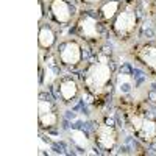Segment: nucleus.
I'll list each match as a JSON object with an SVG mask.
<instances>
[{"label": "nucleus", "instance_id": "obj_8", "mask_svg": "<svg viewBox=\"0 0 156 156\" xmlns=\"http://www.w3.org/2000/svg\"><path fill=\"white\" fill-rule=\"evenodd\" d=\"M50 11L53 14L55 20L59 23H67L70 20L72 12H70V6L66 0H51Z\"/></svg>", "mask_w": 156, "mask_h": 156}, {"label": "nucleus", "instance_id": "obj_2", "mask_svg": "<svg viewBox=\"0 0 156 156\" xmlns=\"http://www.w3.org/2000/svg\"><path fill=\"white\" fill-rule=\"evenodd\" d=\"M129 122H131L134 131L142 140L153 142L156 139V122L154 120L142 117L139 114H129Z\"/></svg>", "mask_w": 156, "mask_h": 156}, {"label": "nucleus", "instance_id": "obj_3", "mask_svg": "<svg viewBox=\"0 0 156 156\" xmlns=\"http://www.w3.org/2000/svg\"><path fill=\"white\" fill-rule=\"evenodd\" d=\"M136 22H137V17H136L134 9L126 8L117 16L114 22V31L119 36H126L136 28Z\"/></svg>", "mask_w": 156, "mask_h": 156}, {"label": "nucleus", "instance_id": "obj_12", "mask_svg": "<svg viewBox=\"0 0 156 156\" xmlns=\"http://www.w3.org/2000/svg\"><path fill=\"white\" fill-rule=\"evenodd\" d=\"M70 137L80 148L87 150V151L90 150V142L83 131H80V129H70ZM89 153H92V151H89Z\"/></svg>", "mask_w": 156, "mask_h": 156}, {"label": "nucleus", "instance_id": "obj_7", "mask_svg": "<svg viewBox=\"0 0 156 156\" xmlns=\"http://www.w3.org/2000/svg\"><path fill=\"white\" fill-rule=\"evenodd\" d=\"M37 112H39V123L44 128L55 126L58 123V115L53 111L51 103L47 100H39L37 103Z\"/></svg>", "mask_w": 156, "mask_h": 156}, {"label": "nucleus", "instance_id": "obj_15", "mask_svg": "<svg viewBox=\"0 0 156 156\" xmlns=\"http://www.w3.org/2000/svg\"><path fill=\"white\" fill-rule=\"evenodd\" d=\"M39 150H48V145H45V144H44L42 137H39Z\"/></svg>", "mask_w": 156, "mask_h": 156}, {"label": "nucleus", "instance_id": "obj_1", "mask_svg": "<svg viewBox=\"0 0 156 156\" xmlns=\"http://www.w3.org/2000/svg\"><path fill=\"white\" fill-rule=\"evenodd\" d=\"M109 80H111V67L106 62V59L90 64L83 76L84 86L92 94H101L106 84L109 83Z\"/></svg>", "mask_w": 156, "mask_h": 156}, {"label": "nucleus", "instance_id": "obj_4", "mask_svg": "<svg viewBox=\"0 0 156 156\" xmlns=\"http://www.w3.org/2000/svg\"><path fill=\"white\" fill-rule=\"evenodd\" d=\"M78 27V31H80V34L86 39H92V41H97V39H100V30H98V20L92 16H81L80 20H78L76 23Z\"/></svg>", "mask_w": 156, "mask_h": 156}, {"label": "nucleus", "instance_id": "obj_14", "mask_svg": "<svg viewBox=\"0 0 156 156\" xmlns=\"http://www.w3.org/2000/svg\"><path fill=\"white\" fill-rule=\"evenodd\" d=\"M125 84L133 86V78L129 76V75H126V73H120L119 76H117V86H119V87L122 89Z\"/></svg>", "mask_w": 156, "mask_h": 156}, {"label": "nucleus", "instance_id": "obj_9", "mask_svg": "<svg viewBox=\"0 0 156 156\" xmlns=\"http://www.w3.org/2000/svg\"><path fill=\"white\" fill-rule=\"evenodd\" d=\"M137 58L145 64L147 67L156 72V47L153 45H142L137 50Z\"/></svg>", "mask_w": 156, "mask_h": 156}, {"label": "nucleus", "instance_id": "obj_5", "mask_svg": "<svg viewBox=\"0 0 156 156\" xmlns=\"http://www.w3.org/2000/svg\"><path fill=\"white\" fill-rule=\"evenodd\" d=\"M59 58L64 64L67 66H76L81 61V47L76 41H67L66 44H62Z\"/></svg>", "mask_w": 156, "mask_h": 156}, {"label": "nucleus", "instance_id": "obj_13", "mask_svg": "<svg viewBox=\"0 0 156 156\" xmlns=\"http://www.w3.org/2000/svg\"><path fill=\"white\" fill-rule=\"evenodd\" d=\"M119 2L117 0H109V2H106L105 5H103L101 8H100V12H101V17L105 19V20H109V19H112L114 16H115V12H117V9H119Z\"/></svg>", "mask_w": 156, "mask_h": 156}, {"label": "nucleus", "instance_id": "obj_11", "mask_svg": "<svg viewBox=\"0 0 156 156\" xmlns=\"http://www.w3.org/2000/svg\"><path fill=\"white\" fill-rule=\"evenodd\" d=\"M55 31L51 30L50 27H41V30H39V45H41V48H50L51 45L55 44Z\"/></svg>", "mask_w": 156, "mask_h": 156}, {"label": "nucleus", "instance_id": "obj_10", "mask_svg": "<svg viewBox=\"0 0 156 156\" xmlns=\"http://www.w3.org/2000/svg\"><path fill=\"white\" fill-rule=\"evenodd\" d=\"M76 92H78V84L73 80H70V78L62 80L59 83V94L64 101H70L72 98H75Z\"/></svg>", "mask_w": 156, "mask_h": 156}, {"label": "nucleus", "instance_id": "obj_6", "mask_svg": "<svg viewBox=\"0 0 156 156\" xmlns=\"http://www.w3.org/2000/svg\"><path fill=\"white\" fill-rule=\"evenodd\" d=\"M95 136H97V140H98L100 147L105 148V150H111L115 145V142H117L115 129L111 125H106V123H101V125L97 126Z\"/></svg>", "mask_w": 156, "mask_h": 156}, {"label": "nucleus", "instance_id": "obj_16", "mask_svg": "<svg viewBox=\"0 0 156 156\" xmlns=\"http://www.w3.org/2000/svg\"><path fill=\"white\" fill-rule=\"evenodd\" d=\"M84 3H100L101 0H83Z\"/></svg>", "mask_w": 156, "mask_h": 156}]
</instances>
